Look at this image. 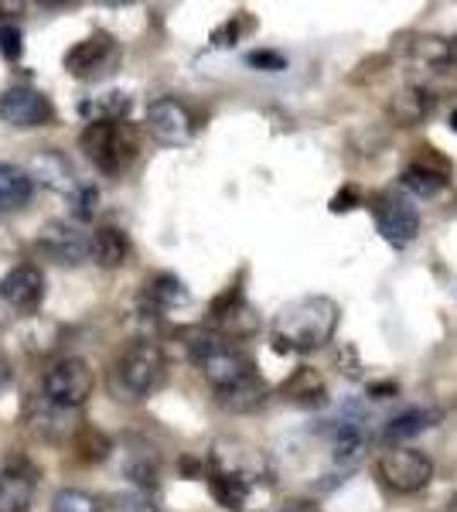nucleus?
Wrapping results in <instances>:
<instances>
[{"label": "nucleus", "mask_w": 457, "mask_h": 512, "mask_svg": "<svg viewBox=\"0 0 457 512\" xmlns=\"http://www.w3.org/2000/svg\"><path fill=\"white\" fill-rule=\"evenodd\" d=\"M0 120L11 123V127L31 130V127H45L55 120V110L38 89L31 86H14L0 96Z\"/></svg>", "instance_id": "nucleus-12"}, {"label": "nucleus", "mask_w": 457, "mask_h": 512, "mask_svg": "<svg viewBox=\"0 0 457 512\" xmlns=\"http://www.w3.org/2000/svg\"><path fill=\"white\" fill-rule=\"evenodd\" d=\"M79 144H82V151H86V158L93 161L103 175H120V171H127L140 154L137 130L123 120L120 123H110V120L86 123Z\"/></svg>", "instance_id": "nucleus-3"}, {"label": "nucleus", "mask_w": 457, "mask_h": 512, "mask_svg": "<svg viewBox=\"0 0 457 512\" xmlns=\"http://www.w3.org/2000/svg\"><path fill=\"white\" fill-rule=\"evenodd\" d=\"M338 318L342 311L331 297H301V301L287 304L273 321V345L277 352H314L335 338Z\"/></svg>", "instance_id": "nucleus-1"}, {"label": "nucleus", "mask_w": 457, "mask_h": 512, "mask_svg": "<svg viewBox=\"0 0 457 512\" xmlns=\"http://www.w3.org/2000/svg\"><path fill=\"white\" fill-rule=\"evenodd\" d=\"M277 512H307V509L301 506V502H287V506H280Z\"/></svg>", "instance_id": "nucleus-37"}, {"label": "nucleus", "mask_w": 457, "mask_h": 512, "mask_svg": "<svg viewBox=\"0 0 457 512\" xmlns=\"http://www.w3.org/2000/svg\"><path fill=\"white\" fill-rule=\"evenodd\" d=\"M185 301H188L185 284H181L178 277H171V274H157L151 284H147V291H144V304L151 311H171V308H178V304H185Z\"/></svg>", "instance_id": "nucleus-23"}, {"label": "nucleus", "mask_w": 457, "mask_h": 512, "mask_svg": "<svg viewBox=\"0 0 457 512\" xmlns=\"http://www.w3.org/2000/svg\"><path fill=\"white\" fill-rule=\"evenodd\" d=\"M38 250L55 260L58 267H79L89 256V233H82L79 222H45L38 233Z\"/></svg>", "instance_id": "nucleus-10"}, {"label": "nucleus", "mask_w": 457, "mask_h": 512, "mask_svg": "<svg viewBox=\"0 0 457 512\" xmlns=\"http://www.w3.org/2000/svg\"><path fill=\"white\" fill-rule=\"evenodd\" d=\"M96 390V373L86 359L69 355V359H58L52 369L45 373V400L65 410H79L82 403L93 396Z\"/></svg>", "instance_id": "nucleus-5"}, {"label": "nucleus", "mask_w": 457, "mask_h": 512, "mask_svg": "<svg viewBox=\"0 0 457 512\" xmlns=\"http://www.w3.org/2000/svg\"><path fill=\"white\" fill-rule=\"evenodd\" d=\"M28 175H31V181H35V178L45 181L48 188H55V192H62V195H72L79 188V181L72 178L69 161H65L58 151H41L38 158L31 161Z\"/></svg>", "instance_id": "nucleus-20"}, {"label": "nucleus", "mask_w": 457, "mask_h": 512, "mask_svg": "<svg viewBox=\"0 0 457 512\" xmlns=\"http://www.w3.org/2000/svg\"><path fill=\"white\" fill-rule=\"evenodd\" d=\"M376 475L382 478V485L400 495L423 492L434 482V461L423 451L413 448H393L376 461Z\"/></svg>", "instance_id": "nucleus-6"}, {"label": "nucleus", "mask_w": 457, "mask_h": 512, "mask_svg": "<svg viewBox=\"0 0 457 512\" xmlns=\"http://www.w3.org/2000/svg\"><path fill=\"white\" fill-rule=\"evenodd\" d=\"M110 454V441L103 434L93 431V427H82L79 431V461H103Z\"/></svg>", "instance_id": "nucleus-30"}, {"label": "nucleus", "mask_w": 457, "mask_h": 512, "mask_svg": "<svg viewBox=\"0 0 457 512\" xmlns=\"http://www.w3.org/2000/svg\"><path fill=\"white\" fill-rule=\"evenodd\" d=\"M376 226H379V233L386 243H393V246H410L413 239H417L420 233V212H417V205L410 202L406 195H393V192H386V195H379L376 198Z\"/></svg>", "instance_id": "nucleus-9"}, {"label": "nucleus", "mask_w": 457, "mask_h": 512, "mask_svg": "<svg viewBox=\"0 0 457 512\" xmlns=\"http://www.w3.org/2000/svg\"><path fill=\"white\" fill-rule=\"evenodd\" d=\"M7 376H11V373H7V362L0 359V390H4V386H7Z\"/></svg>", "instance_id": "nucleus-38"}, {"label": "nucleus", "mask_w": 457, "mask_h": 512, "mask_svg": "<svg viewBox=\"0 0 457 512\" xmlns=\"http://www.w3.org/2000/svg\"><path fill=\"white\" fill-rule=\"evenodd\" d=\"M185 349L191 355V362L202 369V376L212 383L215 393L229 390V386L243 383V379H249V376H256L253 359H249L236 342H229V338L219 335V332H209V328H195V332H188Z\"/></svg>", "instance_id": "nucleus-2"}, {"label": "nucleus", "mask_w": 457, "mask_h": 512, "mask_svg": "<svg viewBox=\"0 0 457 512\" xmlns=\"http://www.w3.org/2000/svg\"><path fill=\"white\" fill-rule=\"evenodd\" d=\"M236 38H239V21H232V24H226L222 31H215V35H212V45L229 48V45H236Z\"/></svg>", "instance_id": "nucleus-36"}, {"label": "nucleus", "mask_w": 457, "mask_h": 512, "mask_svg": "<svg viewBox=\"0 0 457 512\" xmlns=\"http://www.w3.org/2000/svg\"><path fill=\"white\" fill-rule=\"evenodd\" d=\"M359 205V192L355 188H345V192H338L335 198H331V212H348Z\"/></svg>", "instance_id": "nucleus-35"}, {"label": "nucleus", "mask_w": 457, "mask_h": 512, "mask_svg": "<svg viewBox=\"0 0 457 512\" xmlns=\"http://www.w3.org/2000/svg\"><path fill=\"white\" fill-rule=\"evenodd\" d=\"M447 178L444 171H437V168H427V164H410V168L403 171V188L410 195H417V198H434L440 195L447 188Z\"/></svg>", "instance_id": "nucleus-27"}, {"label": "nucleus", "mask_w": 457, "mask_h": 512, "mask_svg": "<svg viewBox=\"0 0 457 512\" xmlns=\"http://www.w3.org/2000/svg\"><path fill=\"white\" fill-rule=\"evenodd\" d=\"M284 396L294 403H301V407H321V403L328 400L321 376L314 373V369H297V373L284 383Z\"/></svg>", "instance_id": "nucleus-25"}, {"label": "nucleus", "mask_w": 457, "mask_h": 512, "mask_svg": "<svg viewBox=\"0 0 457 512\" xmlns=\"http://www.w3.org/2000/svg\"><path fill=\"white\" fill-rule=\"evenodd\" d=\"M0 297L11 304L14 311H31L41 308L45 301V274L35 267V263H18L14 270H7L4 280H0Z\"/></svg>", "instance_id": "nucleus-15"}, {"label": "nucleus", "mask_w": 457, "mask_h": 512, "mask_svg": "<svg viewBox=\"0 0 457 512\" xmlns=\"http://www.w3.org/2000/svg\"><path fill=\"white\" fill-rule=\"evenodd\" d=\"M434 106H437L434 89L413 82V86H403L400 93L389 99V117H393L396 127H417V123H423L434 113Z\"/></svg>", "instance_id": "nucleus-16"}, {"label": "nucleus", "mask_w": 457, "mask_h": 512, "mask_svg": "<svg viewBox=\"0 0 457 512\" xmlns=\"http://www.w3.org/2000/svg\"><path fill=\"white\" fill-rule=\"evenodd\" d=\"M69 202H72V216H76L79 222H89L99 209V192L93 185H79L76 192L69 195Z\"/></svg>", "instance_id": "nucleus-31"}, {"label": "nucleus", "mask_w": 457, "mask_h": 512, "mask_svg": "<svg viewBox=\"0 0 457 512\" xmlns=\"http://www.w3.org/2000/svg\"><path fill=\"white\" fill-rule=\"evenodd\" d=\"M0 55L11 62L21 59V28H14V24H4V28H0Z\"/></svg>", "instance_id": "nucleus-33"}, {"label": "nucleus", "mask_w": 457, "mask_h": 512, "mask_svg": "<svg viewBox=\"0 0 457 512\" xmlns=\"http://www.w3.org/2000/svg\"><path fill=\"white\" fill-rule=\"evenodd\" d=\"M52 512H99V502L89 492L79 489H62L55 492L52 499Z\"/></svg>", "instance_id": "nucleus-29"}, {"label": "nucleus", "mask_w": 457, "mask_h": 512, "mask_svg": "<svg viewBox=\"0 0 457 512\" xmlns=\"http://www.w3.org/2000/svg\"><path fill=\"white\" fill-rule=\"evenodd\" d=\"M444 512H457V492L451 495V502H447V509Z\"/></svg>", "instance_id": "nucleus-39"}, {"label": "nucleus", "mask_w": 457, "mask_h": 512, "mask_svg": "<svg viewBox=\"0 0 457 512\" xmlns=\"http://www.w3.org/2000/svg\"><path fill=\"white\" fill-rule=\"evenodd\" d=\"M440 417H444V414H440L437 407H417V410H406V414H400V417L389 420V427H386V441H406V437H413V434L430 431V427H434Z\"/></svg>", "instance_id": "nucleus-24"}, {"label": "nucleus", "mask_w": 457, "mask_h": 512, "mask_svg": "<svg viewBox=\"0 0 457 512\" xmlns=\"http://www.w3.org/2000/svg\"><path fill=\"white\" fill-rule=\"evenodd\" d=\"M24 420H28L31 431H35L41 441H48V444L65 441V437H69V431H72V410L55 407V403H48L45 396H41V400H35L28 410H24Z\"/></svg>", "instance_id": "nucleus-17"}, {"label": "nucleus", "mask_w": 457, "mask_h": 512, "mask_svg": "<svg viewBox=\"0 0 457 512\" xmlns=\"http://www.w3.org/2000/svg\"><path fill=\"white\" fill-rule=\"evenodd\" d=\"M164 379V352L161 345L137 338L120 352L113 366V390L123 400H147Z\"/></svg>", "instance_id": "nucleus-4"}, {"label": "nucleus", "mask_w": 457, "mask_h": 512, "mask_svg": "<svg viewBox=\"0 0 457 512\" xmlns=\"http://www.w3.org/2000/svg\"><path fill=\"white\" fill-rule=\"evenodd\" d=\"M209 489H212V499L219 502L222 509L243 512V509H246V502H249V492H253V485L243 482V478H232V475L212 472V475H209Z\"/></svg>", "instance_id": "nucleus-26"}, {"label": "nucleus", "mask_w": 457, "mask_h": 512, "mask_svg": "<svg viewBox=\"0 0 457 512\" xmlns=\"http://www.w3.org/2000/svg\"><path fill=\"white\" fill-rule=\"evenodd\" d=\"M451 127H454V130H457V110H454V113H451Z\"/></svg>", "instance_id": "nucleus-40"}, {"label": "nucleus", "mask_w": 457, "mask_h": 512, "mask_svg": "<svg viewBox=\"0 0 457 512\" xmlns=\"http://www.w3.org/2000/svg\"><path fill=\"white\" fill-rule=\"evenodd\" d=\"M147 130L157 144L164 147H185L195 137V117L181 99L174 96H161L147 106Z\"/></svg>", "instance_id": "nucleus-8"}, {"label": "nucleus", "mask_w": 457, "mask_h": 512, "mask_svg": "<svg viewBox=\"0 0 457 512\" xmlns=\"http://www.w3.org/2000/svg\"><path fill=\"white\" fill-rule=\"evenodd\" d=\"M267 383L260 379V373L243 379V383L229 386V390H219L215 393V400H219L222 410H229V414H249V410L263 407L267 403Z\"/></svg>", "instance_id": "nucleus-21"}, {"label": "nucleus", "mask_w": 457, "mask_h": 512, "mask_svg": "<svg viewBox=\"0 0 457 512\" xmlns=\"http://www.w3.org/2000/svg\"><path fill=\"white\" fill-rule=\"evenodd\" d=\"M413 59H417L423 69L440 72V76H454L457 72V48L447 45L440 38H417L413 41Z\"/></svg>", "instance_id": "nucleus-22"}, {"label": "nucleus", "mask_w": 457, "mask_h": 512, "mask_svg": "<svg viewBox=\"0 0 457 512\" xmlns=\"http://www.w3.org/2000/svg\"><path fill=\"white\" fill-rule=\"evenodd\" d=\"M35 195V181L18 164L0 161V212H18Z\"/></svg>", "instance_id": "nucleus-19"}, {"label": "nucleus", "mask_w": 457, "mask_h": 512, "mask_svg": "<svg viewBox=\"0 0 457 512\" xmlns=\"http://www.w3.org/2000/svg\"><path fill=\"white\" fill-rule=\"evenodd\" d=\"M38 472L24 454H11L0 472V512H28L35 502Z\"/></svg>", "instance_id": "nucleus-13"}, {"label": "nucleus", "mask_w": 457, "mask_h": 512, "mask_svg": "<svg viewBox=\"0 0 457 512\" xmlns=\"http://www.w3.org/2000/svg\"><path fill=\"white\" fill-rule=\"evenodd\" d=\"M110 509L113 512H161L154 506V499L147 492H116L110 499Z\"/></svg>", "instance_id": "nucleus-32"}, {"label": "nucleus", "mask_w": 457, "mask_h": 512, "mask_svg": "<svg viewBox=\"0 0 457 512\" xmlns=\"http://www.w3.org/2000/svg\"><path fill=\"white\" fill-rule=\"evenodd\" d=\"M120 472L137 485V492H151L161 482V454L144 437H123L120 444Z\"/></svg>", "instance_id": "nucleus-14"}, {"label": "nucleus", "mask_w": 457, "mask_h": 512, "mask_svg": "<svg viewBox=\"0 0 457 512\" xmlns=\"http://www.w3.org/2000/svg\"><path fill=\"white\" fill-rule=\"evenodd\" d=\"M89 256L99 263L103 270H116L127 263L130 256V239L123 229L116 226H99L93 236H89Z\"/></svg>", "instance_id": "nucleus-18"}, {"label": "nucleus", "mask_w": 457, "mask_h": 512, "mask_svg": "<svg viewBox=\"0 0 457 512\" xmlns=\"http://www.w3.org/2000/svg\"><path fill=\"white\" fill-rule=\"evenodd\" d=\"M249 65H256V69H263V72H280L287 65L284 55H277V52H253L246 59Z\"/></svg>", "instance_id": "nucleus-34"}, {"label": "nucleus", "mask_w": 457, "mask_h": 512, "mask_svg": "<svg viewBox=\"0 0 457 512\" xmlns=\"http://www.w3.org/2000/svg\"><path fill=\"white\" fill-rule=\"evenodd\" d=\"M79 113L89 117V123L93 120L120 123V120H127V113H130V96L127 93H103V96L89 99V103H79Z\"/></svg>", "instance_id": "nucleus-28"}, {"label": "nucleus", "mask_w": 457, "mask_h": 512, "mask_svg": "<svg viewBox=\"0 0 457 512\" xmlns=\"http://www.w3.org/2000/svg\"><path fill=\"white\" fill-rule=\"evenodd\" d=\"M212 472L219 475H232V478H243L256 489L260 478L270 475L267 458H263L256 448H249L243 441H215L212 444Z\"/></svg>", "instance_id": "nucleus-11"}, {"label": "nucleus", "mask_w": 457, "mask_h": 512, "mask_svg": "<svg viewBox=\"0 0 457 512\" xmlns=\"http://www.w3.org/2000/svg\"><path fill=\"white\" fill-rule=\"evenodd\" d=\"M116 65H120V45L106 31H96V35H89L86 41H79V45H72L65 52V69H69L72 79L82 82L110 76V72H116Z\"/></svg>", "instance_id": "nucleus-7"}]
</instances>
